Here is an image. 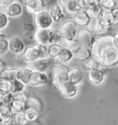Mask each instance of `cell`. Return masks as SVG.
<instances>
[{
  "mask_svg": "<svg viewBox=\"0 0 118 125\" xmlns=\"http://www.w3.org/2000/svg\"><path fill=\"white\" fill-rule=\"evenodd\" d=\"M111 46H114V37L112 36H102L95 39L94 42L91 47L92 57H94L100 62L102 52Z\"/></svg>",
  "mask_w": 118,
  "mask_h": 125,
  "instance_id": "cell-1",
  "label": "cell"
},
{
  "mask_svg": "<svg viewBox=\"0 0 118 125\" xmlns=\"http://www.w3.org/2000/svg\"><path fill=\"white\" fill-rule=\"evenodd\" d=\"M47 56V46L36 44L28 47L22 53V59L28 63L32 62L40 58H44Z\"/></svg>",
  "mask_w": 118,
  "mask_h": 125,
  "instance_id": "cell-2",
  "label": "cell"
},
{
  "mask_svg": "<svg viewBox=\"0 0 118 125\" xmlns=\"http://www.w3.org/2000/svg\"><path fill=\"white\" fill-rule=\"evenodd\" d=\"M102 66L114 67L118 64V49L115 46H111L107 48L102 52V58L100 61Z\"/></svg>",
  "mask_w": 118,
  "mask_h": 125,
  "instance_id": "cell-3",
  "label": "cell"
},
{
  "mask_svg": "<svg viewBox=\"0 0 118 125\" xmlns=\"http://www.w3.org/2000/svg\"><path fill=\"white\" fill-rule=\"evenodd\" d=\"M69 67L65 63H58L53 68V83L56 87L68 81Z\"/></svg>",
  "mask_w": 118,
  "mask_h": 125,
  "instance_id": "cell-4",
  "label": "cell"
},
{
  "mask_svg": "<svg viewBox=\"0 0 118 125\" xmlns=\"http://www.w3.org/2000/svg\"><path fill=\"white\" fill-rule=\"evenodd\" d=\"M34 24L37 29H51L54 24L49 10H43L42 12L34 15Z\"/></svg>",
  "mask_w": 118,
  "mask_h": 125,
  "instance_id": "cell-5",
  "label": "cell"
},
{
  "mask_svg": "<svg viewBox=\"0 0 118 125\" xmlns=\"http://www.w3.org/2000/svg\"><path fill=\"white\" fill-rule=\"evenodd\" d=\"M62 38L65 40H74L77 37V24L73 20H67L64 22L58 29Z\"/></svg>",
  "mask_w": 118,
  "mask_h": 125,
  "instance_id": "cell-6",
  "label": "cell"
},
{
  "mask_svg": "<svg viewBox=\"0 0 118 125\" xmlns=\"http://www.w3.org/2000/svg\"><path fill=\"white\" fill-rule=\"evenodd\" d=\"M34 41L36 44L49 46L53 43L51 29H37L34 32Z\"/></svg>",
  "mask_w": 118,
  "mask_h": 125,
  "instance_id": "cell-7",
  "label": "cell"
},
{
  "mask_svg": "<svg viewBox=\"0 0 118 125\" xmlns=\"http://www.w3.org/2000/svg\"><path fill=\"white\" fill-rule=\"evenodd\" d=\"M76 39L79 41L81 47L85 48H91L95 41L93 34L88 29H80L79 31H78Z\"/></svg>",
  "mask_w": 118,
  "mask_h": 125,
  "instance_id": "cell-8",
  "label": "cell"
},
{
  "mask_svg": "<svg viewBox=\"0 0 118 125\" xmlns=\"http://www.w3.org/2000/svg\"><path fill=\"white\" fill-rule=\"evenodd\" d=\"M60 94L66 98H73L79 93V86L73 83L67 81V82L61 84L57 87Z\"/></svg>",
  "mask_w": 118,
  "mask_h": 125,
  "instance_id": "cell-9",
  "label": "cell"
},
{
  "mask_svg": "<svg viewBox=\"0 0 118 125\" xmlns=\"http://www.w3.org/2000/svg\"><path fill=\"white\" fill-rule=\"evenodd\" d=\"M24 8L29 14L37 15L45 8L44 0H24Z\"/></svg>",
  "mask_w": 118,
  "mask_h": 125,
  "instance_id": "cell-10",
  "label": "cell"
},
{
  "mask_svg": "<svg viewBox=\"0 0 118 125\" xmlns=\"http://www.w3.org/2000/svg\"><path fill=\"white\" fill-rule=\"evenodd\" d=\"M87 77L91 85L98 86L104 81L105 74L102 68H95V69L87 71Z\"/></svg>",
  "mask_w": 118,
  "mask_h": 125,
  "instance_id": "cell-11",
  "label": "cell"
},
{
  "mask_svg": "<svg viewBox=\"0 0 118 125\" xmlns=\"http://www.w3.org/2000/svg\"><path fill=\"white\" fill-rule=\"evenodd\" d=\"M9 42V51L17 55H20L26 50V46L23 40L19 36H13L10 39H8Z\"/></svg>",
  "mask_w": 118,
  "mask_h": 125,
  "instance_id": "cell-12",
  "label": "cell"
},
{
  "mask_svg": "<svg viewBox=\"0 0 118 125\" xmlns=\"http://www.w3.org/2000/svg\"><path fill=\"white\" fill-rule=\"evenodd\" d=\"M28 66L32 68L33 71L35 72H42V73H46V71L49 69L50 66V61L47 57L44 58H40L36 60L34 62L28 63Z\"/></svg>",
  "mask_w": 118,
  "mask_h": 125,
  "instance_id": "cell-13",
  "label": "cell"
},
{
  "mask_svg": "<svg viewBox=\"0 0 118 125\" xmlns=\"http://www.w3.org/2000/svg\"><path fill=\"white\" fill-rule=\"evenodd\" d=\"M73 18H74L73 21L77 24V26H79V27H87L91 20V18L89 17L86 10L81 9V8L79 9L73 15Z\"/></svg>",
  "mask_w": 118,
  "mask_h": 125,
  "instance_id": "cell-14",
  "label": "cell"
},
{
  "mask_svg": "<svg viewBox=\"0 0 118 125\" xmlns=\"http://www.w3.org/2000/svg\"><path fill=\"white\" fill-rule=\"evenodd\" d=\"M49 82V78L46 73H42V72H33L31 77V82L30 85L33 86H42L46 85Z\"/></svg>",
  "mask_w": 118,
  "mask_h": 125,
  "instance_id": "cell-15",
  "label": "cell"
},
{
  "mask_svg": "<svg viewBox=\"0 0 118 125\" xmlns=\"http://www.w3.org/2000/svg\"><path fill=\"white\" fill-rule=\"evenodd\" d=\"M88 30L91 31L92 34H102L107 32L109 28L105 27L101 24L98 19H91L89 25L87 26Z\"/></svg>",
  "mask_w": 118,
  "mask_h": 125,
  "instance_id": "cell-16",
  "label": "cell"
},
{
  "mask_svg": "<svg viewBox=\"0 0 118 125\" xmlns=\"http://www.w3.org/2000/svg\"><path fill=\"white\" fill-rule=\"evenodd\" d=\"M5 12L8 16V18H19L23 13V6L20 4V3H19V2L14 1L5 10Z\"/></svg>",
  "mask_w": 118,
  "mask_h": 125,
  "instance_id": "cell-17",
  "label": "cell"
},
{
  "mask_svg": "<svg viewBox=\"0 0 118 125\" xmlns=\"http://www.w3.org/2000/svg\"><path fill=\"white\" fill-rule=\"evenodd\" d=\"M49 12H50V15H51L54 22H60L66 17V13L64 11L63 8L59 4L53 5L49 9Z\"/></svg>",
  "mask_w": 118,
  "mask_h": 125,
  "instance_id": "cell-18",
  "label": "cell"
},
{
  "mask_svg": "<svg viewBox=\"0 0 118 125\" xmlns=\"http://www.w3.org/2000/svg\"><path fill=\"white\" fill-rule=\"evenodd\" d=\"M33 72L34 71L29 66L23 67V68H19L18 74H17V79L20 80L25 85H30L31 77H32V74Z\"/></svg>",
  "mask_w": 118,
  "mask_h": 125,
  "instance_id": "cell-19",
  "label": "cell"
},
{
  "mask_svg": "<svg viewBox=\"0 0 118 125\" xmlns=\"http://www.w3.org/2000/svg\"><path fill=\"white\" fill-rule=\"evenodd\" d=\"M19 68L15 67H8V68H4L2 71H0V80H6L12 82L17 78Z\"/></svg>",
  "mask_w": 118,
  "mask_h": 125,
  "instance_id": "cell-20",
  "label": "cell"
},
{
  "mask_svg": "<svg viewBox=\"0 0 118 125\" xmlns=\"http://www.w3.org/2000/svg\"><path fill=\"white\" fill-rule=\"evenodd\" d=\"M98 20L102 25H103V26H105L107 28L114 25V17H113V14H112L111 10L102 9L101 15L99 16Z\"/></svg>",
  "mask_w": 118,
  "mask_h": 125,
  "instance_id": "cell-21",
  "label": "cell"
},
{
  "mask_svg": "<svg viewBox=\"0 0 118 125\" xmlns=\"http://www.w3.org/2000/svg\"><path fill=\"white\" fill-rule=\"evenodd\" d=\"M68 81L79 86L83 81V74L79 68H72L68 72Z\"/></svg>",
  "mask_w": 118,
  "mask_h": 125,
  "instance_id": "cell-22",
  "label": "cell"
},
{
  "mask_svg": "<svg viewBox=\"0 0 118 125\" xmlns=\"http://www.w3.org/2000/svg\"><path fill=\"white\" fill-rule=\"evenodd\" d=\"M62 8L65 13L68 15H74L79 9H80L79 7L78 0H67L66 3L62 6Z\"/></svg>",
  "mask_w": 118,
  "mask_h": 125,
  "instance_id": "cell-23",
  "label": "cell"
},
{
  "mask_svg": "<svg viewBox=\"0 0 118 125\" xmlns=\"http://www.w3.org/2000/svg\"><path fill=\"white\" fill-rule=\"evenodd\" d=\"M60 44L62 45L63 48H67L68 50H70L71 52H73V53L79 50L81 47L80 43L79 42V41L77 39L74 40H65L62 38V40L60 41Z\"/></svg>",
  "mask_w": 118,
  "mask_h": 125,
  "instance_id": "cell-24",
  "label": "cell"
},
{
  "mask_svg": "<svg viewBox=\"0 0 118 125\" xmlns=\"http://www.w3.org/2000/svg\"><path fill=\"white\" fill-rule=\"evenodd\" d=\"M27 108H31L41 113L43 109V103L38 97H31L27 99Z\"/></svg>",
  "mask_w": 118,
  "mask_h": 125,
  "instance_id": "cell-25",
  "label": "cell"
},
{
  "mask_svg": "<svg viewBox=\"0 0 118 125\" xmlns=\"http://www.w3.org/2000/svg\"><path fill=\"white\" fill-rule=\"evenodd\" d=\"M92 55H91V48L80 47L78 51L74 52V58L78 59L79 61H82V62H85Z\"/></svg>",
  "mask_w": 118,
  "mask_h": 125,
  "instance_id": "cell-26",
  "label": "cell"
},
{
  "mask_svg": "<svg viewBox=\"0 0 118 125\" xmlns=\"http://www.w3.org/2000/svg\"><path fill=\"white\" fill-rule=\"evenodd\" d=\"M63 47L60 43H52L47 46V56L52 59H57Z\"/></svg>",
  "mask_w": 118,
  "mask_h": 125,
  "instance_id": "cell-27",
  "label": "cell"
},
{
  "mask_svg": "<svg viewBox=\"0 0 118 125\" xmlns=\"http://www.w3.org/2000/svg\"><path fill=\"white\" fill-rule=\"evenodd\" d=\"M11 108L14 113L18 112H24V110L27 109V100L20 99V98H15L11 103Z\"/></svg>",
  "mask_w": 118,
  "mask_h": 125,
  "instance_id": "cell-28",
  "label": "cell"
},
{
  "mask_svg": "<svg viewBox=\"0 0 118 125\" xmlns=\"http://www.w3.org/2000/svg\"><path fill=\"white\" fill-rule=\"evenodd\" d=\"M73 58H74L73 52H71L70 50H68L67 48H63L61 52H60V54L57 57V60L59 61L60 63H65L66 64V63L70 62Z\"/></svg>",
  "mask_w": 118,
  "mask_h": 125,
  "instance_id": "cell-29",
  "label": "cell"
},
{
  "mask_svg": "<svg viewBox=\"0 0 118 125\" xmlns=\"http://www.w3.org/2000/svg\"><path fill=\"white\" fill-rule=\"evenodd\" d=\"M86 11L91 19H98L102 11V8L101 7V5L94 4L87 8Z\"/></svg>",
  "mask_w": 118,
  "mask_h": 125,
  "instance_id": "cell-30",
  "label": "cell"
},
{
  "mask_svg": "<svg viewBox=\"0 0 118 125\" xmlns=\"http://www.w3.org/2000/svg\"><path fill=\"white\" fill-rule=\"evenodd\" d=\"M25 88H26V85L22 83L20 80L19 79H15L11 82V93L12 94H16L19 93V92H22V91H25Z\"/></svg>",
  "mask_w": 118,
  "mask_h": 125,
  "instance_id": "cell-31",
  "label": "cell"
},
{
  "mask_svg": "<svg viewBox=\"0 0 118 125\" xmlns=\"http://www.w3.org/2000/svg\"><path fill=\"white\" fill-rule=\"evenodd\" d=\"M13 121L16 125H28L30 122L28 121L26 115L24 112H18L13 115Z\"/></svg>",
  "mask_w": 118,
  "mask_h": 125,
  "instance_id": "cell-32",
  "label": "cell"
},
{
  "mask_svg": "<svg viewBox=\"0 0 118 125\" xmlns=\"http://www.w3.org/2000/svg\"><path fill=\"white\" fill-rule=\"evenodd\" d=\"M101 66H102L101 63L92 56L84 62V67H85V69L87 71L91 70V69H95V68H101Z\"/></svg>",
  "mask_w": 118,
  "mask_h": 125,
  "instance_id": "cell-33",
  "label": "cell"
},
{
  "mask_svg": "<svg viewBox=\"0 0 118 125\" xmlns=\"http://www.w3.org/2000/svg\"><path fill=\"white\" fill-rule=\"evenodd\" d=\"M24 113L26 115V118L29 122H34L38 120L39 118V112L33 109H31V108H27V109L24 110Z\"/></svg>",
  "mask_w": 118,
  "mask_h": 125,
  "instance_id": "cell-34",
  "label": "cell"
},
{
  "mask_svg": "<svg viewBox=\"0 0 118 125\" xmlns=\"http://www.w3.org/2000/svg\"><path fill=\"white\" fill-rule=\"evenodd\" d=\"M102 9L106 10H113L114 8H118V1L117 0H102L100 3Z\"/></svg>",
  "mask_w": 118,
  "mask_h": 125,
  "instance_id": "cell-35",
  "label": "cell"
},
{
  "mask_svg": "<svg viewBox=\"0 0 118 125\" xmlns=\"http://www.w3.org/2000/svg\"><path fill=\"white\" fill-rule=\"evenodd\" d=\"M11 92V82L6 80H0V95Z\"/></svg>",
  "mask_w": 118,
  "mask_h": 125,
  "instance_id": "cell-36",
  "label": "cell"
},
{
  "mask_svg": "<svg viewBox=\"0 0 118 125\" xmlns=\"http://www.w3.org/2000/svg\"><path fill=\"white\" fill-rule=\"evenodd\" d=\"M9 24V18L6 12L0 11V31L7 29Z\"/></svg>",
  "mask_w": 118,
  "mask_h": 125,
  "instance_id": "cell-37",
  "label": "cell"
},
{
  "mask_svg": "<svg viewBox=\"0 0 118 125\" xmlns=\"http://www.w3.org/2000/svg\"><path fill=\"white\" fill-rule=\"evenodd\" d=\"M0 112L2 114L3 118L4 117H13L14 112L12 110L11 106L9 105H4V104H0Z\"/></svg>",
  "mask_w": 118,
  "mask_h": 125,
  "instance_id": "cell-38",
  "label": "cell"
},
{
  "mask_svg": "<svg viewBox=\"0 0 118 125\" xmlns=\"http://www.w3.org/2000/svg\"><path fill=\"white\" fill-rule=\"evenodd\" d=\"M9 51V42L8 40L5 37L0 36V55L5 54L6 52Z\"/></svg>",
  "mask_w": 118,
  "mask_h": 125,
  "instance_id": "cell-39",
  "label": "cell"
},
{
  "mask_svg": "<svg viewBox=\"0 0 118 125\" xmlns=\"http://www.w3.org/2000/svg\"><path fill=\"white\" fill-rule=\"evenodd\" d=\"M79 3V7L81 9H85L86 10L89 7H91L94 4H98L97 0H78Z\"/></svg>",
  "mask_w": 118,
  "mask_h": 125,
  "instance_id": "cell-40",
  "label": "cell"
},
{
  "mask_svg": "<svg viewBox=\"0 0 118 125\" xmlns=\"http://www.w3.org/2000/svg\"><path fill=\"white\" fill-rule=\"evenodd\" d=\"M14 100V95L10 92V93L4 94L2 96L1 98V104H4V105H11L12 101Z\"/></svg>",
  "mask_w": 118,
  "mask_h": 125,
  "instance_id": "cell-41",
  "label": "cell"
},
{
  "mask_svg": "<svg viewBox=\"0 0 118 125\" xmlns=\"http://www.w3.org/2000/svg\"><path fill=\"white\" fill-rule=\"evenodd\" d=\"M15 0H0V9L6 10Z\"/></svg>",
  "mask_w": 118,
  "mask_h": 125,
  "instance_id": "cell-42",
  "label": "cell"
},
{
  "mask_svg": "<svg viewBox=\"0 0 118 125\" xmlns=\"http://www.w3.org/2000/svg\"><path fill=\"white\" fill-rule=\"evenodd\" d=\"M0 125H15L13 117H4L0 121Z\"/></svg>",
  "mask_w": 118,
  "mask_h": 125,
  "instance_id": "cell-43",
  "label": "cell"
},
{
  "mask_svg": "<svg viewBox=\"0 0 118 125\" xmlns=\"http://www.w3.org/2000/svg\"><path fill=\"white\" fill-rule=\"evenodd\" d=\"M13 95H14V98H20V99H23V100H27L28 99V97H27V95H26V92H25V91L13 94Z\"/></svg>",
  "mask_w": 118,
  "mask_h": 125,
  "instance_id": "cell-44",
  "label": "cell"
},
{
  "mask_svg": "<svg viewBox=\"0 0 118 125\" xmlns=\"http://www.w3.org/2000/svg\"><path fill=\"white\" fill-rule=\"evenodd\" d=\"M112 11V14H113V17H114V24H117L118 23V8H114Z\"/></svg>",
  "mask_w": 118,
  "mask_h": 125,
  "instance_id": "cell-45",
  "label": "cell"
},
{
  "mask_svg": "<svg viewBox=\"0 0 118 125\" xmlns=\"http://www.w3.org/2000/svg\"><path fill=\"white\" fill-rule=\"evenodd\" d=\"M114 46L118 49V32L114 36Z\"/></svg>",
  "mask_w": 118,
  "mask_h": 125,
  "instance_id": "cell-46",
  "label": "cell"
},
{
  "mask_svg": "<svg viewBox=\"0 0 118 125\" xmlns=\"http://www.w3.org/2000/svg\"><path fill=\"white\" fill-rule=\"evenodd\" d=\"M5 68V62L2 59L0 58V71H2Z\"/></svg>",
  "mask_w": 118,
  "mask_h": 125,
  "instance_id": "cell-47",
  "label": "cell"
},
{
  "mask_svg": "<svg viewBox=\"0 0 118 125\" xmlns=\"http://www.w3.org/2000/svg\"><path fill=\"white\" fill-rule=\"evenodd\" d=\"M2 119H3V116H2V114H1V112H0V121H2Z\"/></svg>",
  "mask_w": 118,
  "mask_h": 125,
  "instance_id": "cell-48",
  "label": "cell"
},
{
  "mask_svg": "<svg viewBox=\"0 0 118 125\" xmlns=\"http://www.w3.org/2000/svg\"><path fill=\"white\" fill-rule=\"evenodd\" d=\"M15 125H16V124H15Z\"/></svg>",
  "mask_w": 118,
  "mask_h": 125,
  "instance_id": "cell-49",
  "label": "cell"
},
{
  "mask_svg": "<svg viewBox=\"0 0 118 125\" xmlns=\"http://www.w3.org/2000/svg\"><path fill=\"white\" fill-rule=\"evenodd\" d=\"M117 1H118V0H117Z\"/></svg>",
  "mask_w": 118,
  "mask_h": 125,
  "instance_id": "cell-50",
  "label": "cell"
},
{
  "mask_svg": "<svg viewBox=\"0 0 118 125\" xmlns=\"http://www.w3.org/2000/svg\"><path fill=\"white\" fill-rule=\"evenodd\" d=\"M28 125H29V124H28Z\"/></svg>",
  "mask_w": 118,
  "mask_h": 125,
  "instance_id": "cell-51",
  "label": "cell"
}]
</instances>
